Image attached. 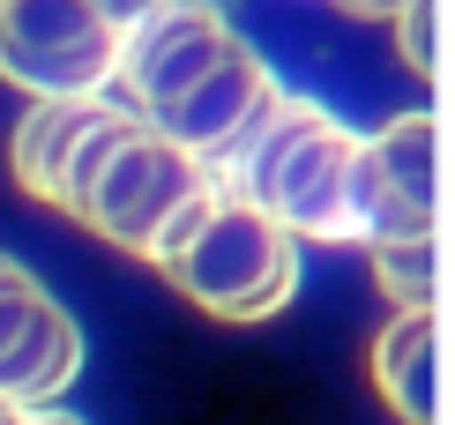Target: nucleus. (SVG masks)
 Returning <instances> with one entry per match:
<instances>
[{"instance_id": "obj_3", "label": "nucleus", "mask_w": 455, "mask_h": 425, "mask_svg": "<svg viewBox=\"0 0 455 425\" xmlns=\"http://www.w3.org/2000/svg\"><path fill=\"white\" fill-rule=\"evenodd\" d=\"M149 269L210 321H269L299 292V239L269 209H254V202H239V195L217 187L149 254Z\"/></svg>"}, {"instance_id": "obj_2", "label": "nucleus", "mask_w": 455, "mask_h": 425, "mask_svg": "<svg viewBox=\"0 0 455 425\" xmlns=\"http://www.w3.org/2000/svg\"><path fill=\"white\" fill-rule=\"evenodd\" d=\"M210 195H217V172L195 149H180L172 134H157L135 105H120L83 142V157L68 172V195H60V217L98 231L120 254L149 261Z\"/></svg>"}, {"instance_id": "obj_13", "label": "nucleus", "mask_w": 455, "mask_h": 425, "mask_svg": "<svg viewBox=\"0 0 455 425\" xmlns=\"http://www.w3.org/2000/svg\"><path fill=\"white\" fill-rule=\"evenodd\" d=\"M157 8H164V0H98V15H105V23L120 30V37H127V30H142Z\"/></svg>"}, {"instance_id": "obj_14", "label": "nucleus", "mask_w": 455, "mask_h": 425, "mask_svg": "<svg viewBox=\"0 0 455 425\" xmlns=\"http://www.w3.org/2000/svg\"><path fill=\"white\" fill-rule=\"evenodd\" d=\"M344 15H358V23H395V15L411 8V0H336Z\"/></svg>"}, {"instance_id": "obj_1", "label": "nucleus", "mask_w": 455, "mask_h": 425, "mask_svg": "<svg viewBox=\"0 0 455 425\" xmlns=\"http://www.w3.org/2000/svg\"><path fill=\"white\" fill-rule=\"evenodd\" d=\"M210 172H217L224 195L269 209L291 239H314V246H351L358 239V217H351L358 134L344 120H329L314 98L276 90V105L261 112Z\"/></svg>"}, {"instance_id": "obj_11", "label": "nucleus", "mask_w": 455, "mask_h": 425, "mask_svg": "<svg viewBox=\"0 0 455 425\" xmlns=\"http://www.w3.org/2000/svg\"><path fill=\"white\" fill-rule=\"evenodd\" d=\"M373 284L395 306H433V239H373Z\"/></svg>"}, {"instance_id": "obj_8", "label": "nucleus", "mask_w": 455, "mask_h": 425, "mask_svg": "<svg viewBox=\"0 0 455 425\" xmlns=\"http://www.w3.org/2000/svg\"><path fill=\"white\" fill-rule=\"evenodd\" d=\"M276 90H283V83L269 75V60H261L246 37H232V52H224V60H210L164 112H149V127L172 134L180 149H195L202 164H217L224 149H232L239 134L276 105Z\"/></svg>"}, {"instance_id": "obj_7", "label": "nucleus", "mask_w": 455, "mask_h": 425, "mask_svg": "<svg viewBox=\"0 0 455 425\" xmlns=\"http://www.w3.org/2000/svg\"><path fill=\"white\" fill-rule=\"evenodd\" d=\"M232 37L239 30L224 23L217 0H164V8L149 15L142 30H127V45H120V75H112V83H120V105H135L142 120L164 112L210 60L232 52Z\"/></svg>"}, {"instance_id": "obj_5", "label": "nucleus", "mask_w": 455, "mask_h": 425, "mask_svg": "<svg viewBox=\"0 0 455 425\" xmlns=\"http://www.w3.org/2000/svg\"><path fill=\"white\" fill-rule=\"evenodd\" d=\"M441 209V127L433 112H395L381 134H358L351 217L358 239H433Z\"/></svg>"}, {"instance_id": "obj_15", "label": "nucleus", "mask_w": 455, "mask_h": 425, "mask_svg": "<svg viewBox=\"0 0 455 425\" xmlns=\"http://www.w3.org/2000/svg\"><path fill=\"white\" fill-rule=\"evenodd\" d=\"M30 425H83V418H68V411H52V403H37V411H30Z\"/></svg>"}, {"instance_id": "obj_4", "label": "nucleus", "mask_w": 455, "mask_h": 425, "mask_svg": "<svg viewBox=\"0 0 455 425\" xmlns=\"http://www.w3.org/2000/svg\"><path fill=\"white\" fill-rule=\"evenodd\" d=\"M120 45L98 0H0V83L23 98H98L120 75Z\"/></svg>"}, {"instance_id": "obj_12", "label": "nucleus", "mask_w": 455, "mask_h": 425, "mask_svg": "<svg viewBox=\"0 0 455 425\" xmlns=\"http://www.w3.org/2000/svg\"><path fill=\"white\" fill-rule=\"evenodd\" d=\"M395 52H403V68L433 83V68H441V37H433V0H411L403 15H395Z\"/></svg>"}, {"instance_id": "obj_9", "label": "nucleus", "mask_w": 455, "mask_h": 425, "mask_svg": "<svg viewBox=\"0 0 455 425\" xmlns=\"http://www.w3.org/2000/svg\"><path fill=\"white\" fill-rule=\"evenodd\" d=\"M112 112H120V98H30V112L15 120L8 134V172H15V187H23L30 202H45V209H60L68 195V172L75 157H83V142L98 134Z\"/></svg>"}, {"instance_id": "obj_6", "label": "nucleus", "mask_w": 455, "mask_h": 425, "mask_svg": "<svg viewBox=\"0 0 455 425\" xmlns=\"http://www.w3.org/2000/svg\"><path fill=\"white\" fill-rule=\"evenodd\" d=\"M83 373V328L23 261L0 254V403H37L68 396Z\"/></svg>"}, {"instance_id": "obj_16", "label": "nucleus", "mask_w": 455, "mask_h": 425, "mask_svg": "<svg viewBox=\"0 0 455 425\" xmlns=\"http://www.w3.org/2000/svg\"><path fill=\"white\" fill-rule=\"evenodd\" d=\"M0 425H30V411L23 403H0Z\"/></svg>"}, {"instance_id": "obj_10", "label": "nucleus", "mask_w": 455, "mask_h": 425, "mask_svg": "<svg viewBox=\"0 0 455 425\" xmlns=\"http://www.w3.org/2000/svg\"><path fill=\"white\" fill-rule=\"evenodd\" d=\"M441 321L433 306H395V321L373 336V389L403 425H441Z\"/></svg>"}]
</instances>
